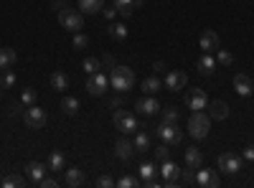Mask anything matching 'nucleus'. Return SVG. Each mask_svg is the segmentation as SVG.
<instances>
[{"label":"nucleus","mask_w":254,"mask_h":188,"mask_svg":"<svg viewBox=\"0 0 254 188\" xmlns=\"http://www.w3.org/2000/svg\"><path fill=\"white\" fill-rule=\"evenodd\" d=\"M102 66H104V69H115V56H112V54H104V56H102Z\"/></svg>","instance_id":"nucleus-42"},{"label":"nucleus","mask_w":254,"mask_h":188,"mask_svg":"<svg viewBox=\"0 0 254 188\" xmlns=\"http://www.w3.org/2000/svg\"><path fill=\"white\" fill-rule=\"evenodd\" d=\"M79 10L81 13H102L104 10V0H79Z\"/></svg>","instance_id":"nucleus-22"},{"label":"nucleus","mask_w":254,"mask_h":188,"mask_svg":"<svg viewBox=\"0 0 254 188\" xmlns=\"http://www.w3.org/2000/svg\"><path fill=\"white\" fill-rule=\"evenodd\" d=\"M64 183L71 188H79V186H84V173L79 168H66L64 171Z\"/></svg>","instance_id":"nucleus-21"},{"label":"nucleus","mask_w":254,"mask_h":188,"mask_svg":"<svg viewBox=\"0 0 254 188\" xmlns=\"http://www.w3.org/2000/svg\"><path fill=\"white\" fill-rule=\"evenodd\" d=\"M178 120H181V112H178L176 107H165V110H163V122H168V125H178Z\"/></svg>","instance_id":"nucleus-32"},{"label":"nucleus","mask_w":254,"mask_h":188,"mask_svg":"<svg viewBox=\"0 0 254 188\" xmlns=\"http://www.w3.org/2000/svg\"><path fill=\"white\" fill-rule=\"evenodd\" d=\"M97 186H99V188H110V186H115V181H112L110 176H102V178L97 181Z\"/></svg>","instance_id":"nucleus-43"},{"label":"nucleus","mask_w":254,"mask_h":188,"mask_svg":"<svg viewBox=\"0 0 254 188\" xmlns=\"http://www.w3.org/2000/svg\"><path fill=\"white\" fill-rule=\"evenodd\" d=\"M115 155L120 158V160H130L132 155H135V145L130 142V140H117V145H115Z\"/></svg>","instance_id":"nucleus-18"},{"label":"nucleus","mask_w":254,"mask_h":188,"mask_svg":"<svg viewBox=\"0 0 254 188\" xmlns=\"http://www.w3.org/2000/svg\"><path fill=\"white\" fill-rule=\"evenodd\" d=\"M115 127L125 135H130L137 130V120L132 112H127V110H115Z\"/></svg>","instance_id":"nucleus-5"},{"label":"nucleus","mask_w":254,"mask_h":188,"mask_svg":"<svg viewBox=\"0 0 254 188\" xmlns=\"http://www.w3.org/2000/svg\"><path fill=\"white\" fill-rule=\"evenodd\" d=\"M107 31H110V36H112L115 41H125V38H127V26H125V23H112Z\"/></svg>","instance_id":"nucleus-29"},{"label":"nucleus","mask_w":254,"mask_h":188,"mask_svg":"<svg viewBox=\"0 0 254 188\" xmlns=\"http://www.w3.org/2000/svg\"><path fill=\"white\" fill-rule=\"evenodd\" d=\"M198 44H201L203 54H214V51L219 49V33H216V31H211V28H208V31H203Z\"/></svg>","instance_id":"nucleus-14"},{"label":"nucleus","mask_w":254,"mask_h":188,"mask_svg":"<svg viewBox=\"0 0 254 188\" xmlns=\"http://www.w3.org/2000/svg\"><path fill=\"white\" fill-rule=\"evenodd\" d=\"M160 176H163V186H176L178 178H181V168L173 160H165L160 165Z\"/></svg>","instance_id":"nucleus-11"},{"label":"nucleus","mask_w":254,"mask_h":188,"mask_svg":"<svg viewBox=\"0 0 254 188\" xmlns=\"http://www.w3.org/2000/svg\"><path fill=\"white\" fill-rule=\"evenodd\" d=\"M0 183H3V178H0Z\"/></svg>","instance_id":"nucleus-50"},{"label":"nucleus","mask_w":254,"mask_h":188,"mask_svg":"<svg viewBox=\"0 0 254 188\" xmlns=\"http://www.w3.org/2000/svg\"><path fill=\"white\" fill-rule=\"evenodd\" d=\"M196 181H198V186L201 188H216L221 181H219V176H216V171H208V168H201L196 171Z\"/></svg>","instance_id":"nucleus-13"},{"label":"nucleus","mask_w":254,"mask_h":188,"mask_svg":"<svg viewBox=\"0 0 254 188\" xmlns=\"http://www.w3.org/2000/svg\"><path fill=\"white\" fill-rule=\"evenodd\" d=\"M46 171H49V168H46L44 163H38V160H33V163H28V165H26V176H28L33 183H38L41 178H44V176H46Z\"/></svg>","instance_id":"nucleus-20"},{"label":"nucleus","mask_w":254,"mask_h":188,"mask_svg":"<svg viewBox=\"0 0 254 188\" xmlns=\"http://www.w3.org/2000/svg\"><path fill=\"white\" fill-rule=\"evenodd\" d=\"M160 87H163V81H160L155 74L142 79V92H145V94H158V92H160Z\"/></svg>","instance_id":"nucleus-23"},{"label":"nucleus","mask_w":254,"mask_h":188,"mask_svg":"<svg viewBox=\"0 0 254 188\" xmlns=\"http://www.w3.org/2000/svg\"><path fill=\"white\" fill-rule=\"evenodd\" d=\"M102 13H104V18H107V20H112V18L117 15V8H104Z\"/></svg>","instance_id":"nucleus-47"},{"label":"nucleus","mask_w":254,"mask_h":188,"mask_svg":"<svg viewBox=\"0 0 254 188\" xmlns=\"http://www.w3.org/2000/svg\"><path fill=\"white\" fill-rule=\"evenodd\" d=\"M231 84H234V89H237L239 97H249V94L254 92V84H252V79H249L247 74H237Z\"/></svg>","instance_id":"nucleus-16"},{"label":"nucleus","mask_w":254,"mask_h":188,"mask_svg":"<svg viewBox=\"0 0 254 188\" xmlns=\"http://www.w3.org/2000/svg\"><path fill=\"white\" fill-rule=\"evenodd\" d=\"M110 104H112V107H115V110H120V107H122V99H120V97H115V99H112Z\"/></svg>","instance_id":"nucleus-48"},{"label":"nucleus","mask_w":254,"mask_h":188,"mask_svg":"<svg viewBox=\"0 0 254 188\" xmlns=\"http://www.w3.org/2000/svg\"><path fill=\"white\" fill-rule=\"evenodd\" d=\"M81 66H84V71H87V74H94V71H99V69H102V61H99V59H94V56H87Z\"/></svg>","instance_id":"nucleus-31"},{"label":"nucleus","mask_w":254,"mask_h":188,"mask_svg":"<svg viewBox=\"0 0 254 188\" xmlns=\"http://www.w3.org/2000/svg\"><path fill=\"white\" fill-rule=\"evenodd\" d=\"M135 110H137L140 115H145V117H153V115L160 112V104H158V99H155L153 94H145L142 99H137Z\"/></svg>","instance_id":"nucleus-9"},{"label":"nucleus","mask_w":254,"mask_h":188,"mask_svg":"<svg viewBox=\"0 0 254 188\" xmlns=\"http://www.w3.org/2000/svg\"><path fill=\"white\" fill-rule=\"evenodd\" d=\"M155 158L160 160V163H165V160H171V145H160V148H155Z\"/></svg>","instance_id":"nucleus-37"},{"label":"nucleus","mask_w":254,"mask_h":188,"mask_svg":"<svg viewBox=\"0 0 254 188\" xmlns=\"http://www.w3.org/2000/svg\"><path fill=\"white\" fill-rule=\"evenodd\" d=\"M36 89H31V87H26L23 89V94H20V102H23V107H31V104H36Z\"/></svg>","instance_id":"nucleus-35"},{"label":"nucleus","mask_w":254,"mask_h":188,"mask_svg":"<svg viewBox=\"0 0 254 188\" xmlns=\"http://www.w3.org/2000/svg\"><path fill=\"white\" fill-rule=\"evenodd\" d=\"M51 8H54L56 13H61L64 8H69V5H66V3H64V0H54V3H51Z\"/></svg>","instance_id":"nucleus-45"},{"label":"nucleus","mask_w":254,"mask_h":188,"mask_svg":"<svg viewBox=\"0 0 254 188\" xmlns=\"http://www.w3.org/2000/svg\"><path fill=\"white\" fill-rule=\"evenodd\" d=\"M0 186H5V188H23L26 186V178H20V176H5Z\"/></svg>","instance_id":"nucleus-33"},{"label":"nucleus","mask_w":254,"mask_h":188,"mask_svg":"<svg viewBox=\"0 0 254 188\" xmlns=\"http://www.w3.org/2000/svg\"><path fill=\"white\" fill-rule=\"evenodd\" d=\"M186 165L190 171H198L201 165H203V153L201 148H196V145H190V148L186 150Z\"/></svg>","instance_id":"nucleus-17"},{"label":"nucleus","mask_w":254,"mask_h":188,"mask_svg":"<svg viewBox=\"0 0 254 188\" xmlns=\"http://www.w3.org/2000/svg\"><path fill=\"white\" fill-rule=\"evenodd\" d=\"M59 23H61V28H66V31H71V33H79V31L84 28V15H81V10L64 8V10L59 13Z\"/></svg>","instance_id":"nucleus-3"},{"label":"nucleus","mask_w":254,"mask_h":188,"mask_svg":"<svg viewBox=\"0 0 254 188\" xmlns=\"http://www.w3.org/2000/svg\"><path fill=\"white\" fill-rule=\"evenodd\" d=\"M216 64H221V66H231V64H234V56H231L229 51L216 49Z\"/></svg>","instance_id":"nucleus-36"},{"label":"nucleus","mask_w":254,"mask_h":188,"mask_svg":"<svg viewBox=\"0 0 254 188\" xmlns=\"http://www.w3.org/2000/svg\"><path fill=\"white\" fill-rule=\"evenodd\" d=\"M208 130H211V117L203 110H198L188 117V135L190 137L203 140V137H208Z\"/></svg>","instance_id":"nucleus-2"},{"label":"nucleus","mask_w":254,"mask_h":188,"mask_svg":"<svg viewBox=\"0 0 254 188\" xmlns=\"http://www.w3.org/2000/svg\"><path fill=\"white\" fill-rule=\"evenodd\" d=\"M107 87H110V76L107 74H102V71L89 74V79H87V94L102 97L104 92H107Z\"/></svg>","instance_id":"nucleus-4"},{"label":"nucleus","mask_w":254,"mask_h":188,"mask_svg":"<svg viewBox=\"0 0 254 188\" xmlns=\"http://www.w3.org/2000/svg\"><path fill=\"white\" fill-rule=\"evenodd\" d=\"M219 171L234 176V173L242 171V160H239L234 153H221V155H219Z\"/></svg>","instance_id":"nucleus-10"},{"label":"nucleus","mask_w":254,"mask_h":188,"mask_svg":"<svg viewBox=\"0 0 254 188\" xmlns=\"http://www.w3.org/2000/svg\"><path fill=\"white\" fill-rule=\"evenodd\" d=\"M15 59H18V54L13 49H0V69H10L15 64Z\"/></svg>","instance_id":"nucleus-26"},{"label":"nucleus","mask_w":254,"mask_h":188,"mask_svg":"<svg viewBox=\"0 0 254 188\" xmlns=\"http://www.w3.org/2000/svg\"><path fill=\"white\" fill-rule=\"evenodd\" d=\"M147 150H150V135L140 130L135 135V153H147Z\"/></svg>","instance_id":"nucleus-27"},{"label":"nucleus","mask_w":254,"mask_h":188,"mask_svg":"<svg viewBox=\"0 0 254 188\" xmlns=\"http://www.w3.org/2000/svg\"><path fill=\"white\" fill-rule=\"evenodd\" d=\"M244 158L252 163L254 160V145H247V148H244Z\"/></svg>","instance_id":"nucleus-46"},{"label":"nucleus","mask_w":254,"mask_h":188,"mask_svg":"<svg viewBox=\"0 0 254 188\" xmlns=\"http://www.w3.org/2000/svg\"><path fill=\"white\" fill-rule=\"evenodd\" d=\"M89 46V36H84L81 31L74 36V49H87Z\"/></svg>","instance_id":"nucleus-39"},{"label":"nucleus","mask_w":254,"mask_h":188,"mask_svg":"<svg viewBox=\"0 0 254 188\" xmlns=\"http://www.w3.org/2000/svg\"><path fill=\"white\" fill-rule=\"evenodd\" d=\"M49 171H56V173L66 171V160H64V155H61L59 150H54L51 158H49Z\"/></svg>","instance_id":"nucleus-24"},{"label":"nucleus","mask_w":254,"mask_h":188,"mask_svg":"<svg viewBox=\"0 0 254 188\" xmlns=\"http://www.w3.org/2000/svg\"><path fill=\"white\" fill-rule=\"evenodd\" d=\"M186 84H188V74L186 71H165L163 87L168 92H181V89H186Z\"/></svg>","instance_id":"nucleus-7"},{"label":"nucleus","mask_w":254,"mask_h":188,"mask_svg":"<svg viewBox=\"0 0 254 188\" xmlns=\"http://www.w3.org/2000/svg\"><path fill=\"white\" fill-rule=\"evenodd\" d=\"M132 84H135V71H132L130 66H115V69H112V74H110V87H112L115 92L125 94V92L132 89Z\"/></svg>","instance_id":"nucleus-1"},{"label":"nucleus","mask_w":254,"mask_h":188,"mask_svg":"<svg viewBox=\"0 0 254 188\" xmlns=\"http://www.w3.org/2000/svg\"><path fill=\"white\" fill-rule=\"evenodd\" d=\"M23 120H26V125L31 130H41L46 125V110H41V107H36V104H31V107H26V112H23Z\"/></svg>","instance_id":"nucleus-6"},{"label":"nucleus","mask_w":254,"mask_h":188,"mask_svg":"<svg viewBox=\"0 0 254 188\" xmlns=\"http://www.w3.org/2000/svg\"><path fill=\"white\" fill-rule=\"evenodd\" d=\"M186 102H188V110H193V112L208 107V97H206L203 89H190V92L186 94Z\"/></svg>","instance_id":"nucleus-12"},{"label":"nucleus","mask_w":254,"mask_h":188,"mask_svg":"<svg viewBox=\"0 0 254 188\" xmlns=\"http://www.w3.org/2000/svg\"><path fill=\"white\" fill-rule=\"evenodd\" d=\"M153 71H155V74H165V71H168V66L163 64V61H155V64H153Z\"/></svg>","instance_id":"nucleus-44"},{"label":"nucleus","mask_w":254,"mask_h":188,"mask_svg":"<svg viewBox=\"0 0 254 188\" xmlns=\"http://www.w3.org/2000/svg\"><path fill=\"white\" fill-rule=\"evenodd\" d=\"M49 81H51V87H54L56 92H64V89H66V87H69V76H66V74H64V71H54Z\"/></svg>","instance_id":"nucleus-25"},{"label":"nucleus","mask_w":254,"mask_h":188,"mask_svg":"<svg viewBox=\"0 0 254 188\" xmlns=\"http://www.w3.org/2000/svg\"><path fill=\"white\" fill-rule=\"evenodd\" d=\"M183 186H198V181H196V176L190 173V168L188 171H181V178H178Z\"/></svg>","instance_id":"nucleus-38"},{"label":"nucleus","mask_w":254,"mask_h":188,"mask_svg":"<svg viewBox=\"0 0 254 188\" xmlns=\"http://www.w3.org/2000/svg\"><path fill=\"white\" fill-rule=\"evenodd\" d=\"M196 69H198L203 76H211V74L216 71V59L211 56V54H203V56L196 61Z\"/></svg>","instance_id":"nucleus-19"},{"label":"nucleus","mask_w":254,"mask_h":188,"mask_svg":"<svg viewBox=\"0 0 254 188\" xmlns=\"http://www.w3.org/2000/svg\"><path fill=\"white\" fill-rule=\"evenodd\" d=\"M61 110L66 112V115H71V117H74V115L79 112V99H76V97H69V94H66V97L61 99Z\"/></svg>","instance_id":"nucleus-28"},{"label":"nucleus","mask_w":254,"mask_h":188,"mask_svg":"<svg viewBox=\"0 0 254 188\" xmlns=\"http://www.w3.org/2000/svg\"><path fill=\"white\" fill-rule=\"evenodd\" d=\"M115 8H117V13L120 15H130L132 13V8H135V0H115Z\"/></svg>","instance_id":"nucleus-30"},{"label":"nucleus","mask_w":254,"mask_h":188,"mask_svg":"<svg viewBox=\"0 0 254 188\" xmlns=\"http://www.w3.org/2000/svg\"><path fill=\"white\" fill-rule=\"evenodd\" d=\"M142 3H145V0H135V8H142Z\"/></svg>","instance_id":"nucleus-49"},{"label":"nucleus","mask_w":254,"mask_h":188,"mask_svg":"<svg viewBox=\"0 0 254 188\" xmlns=\"http://www.w3.org/2000/svg\"><path fill=\"white\" fill-rule=\"evenodd\" d=\"M0 87H5V89L15 87V74L10 69H3V74H0Z\"/></svg>","instance_id":"nucleus-34"},{"label":"nucleus","mask_w":254,"mask_h":188,"mask_svg":"<svg viewBox=\"0 0 254 188\" xmlns=\"http://www.w3.org/2000/svg\"><path fill=\"white\" fill-rule=\"evenodd\" d=\"M117 186H120V188H135V186H140V181L132 178V176H125V178L117 181Z\"/></svg>","instance_id":"nucleus-40"},{"label":"nucleus","mask_w":254,"mask_h":188,"mask_svg":"<svg viewBox=\"0 0 254 188\" xmlns=\"http://www.w3.org/2000/svg\"><path fill=\"white\" fill-rule=\"evenodd\" d=\"M158 135L165 145H178L183 140V130H178V125H168V122H163L158 127Z\"/></svg>","instance_id":"nucleus-8"},{"label":"nucleus","mask_w":254,"mask_h":188,"mask_svg":"<svg viewBox=\"0 0 254 188\" xmlns=\"http://www.w3.org/2000/svg\"><path fill=\"white\" fill-rule=\"evenodd\" d=\"M38 186H41V188H56V186H59V181H54V178L44 176V178L38 181Z\"/></svg>","instance_id":"nucleus-41"},{"label":"nucleus","mask_w":254,"mask_h":188,"mask_svg":"<svg viewBox=\"0 0 254 188\" xmlns=\"http://www.w3.org/2000/svg\"><path fill=\"white\" fill-rule=\"evenodd\" d=\"M206 110H208V117H211V120H219V122H221V120L229 117V104L221 102V99L208 102V107H206Z\"/></svg>","instance_id":"nucleus-15"}]
</instances>
